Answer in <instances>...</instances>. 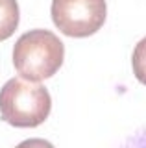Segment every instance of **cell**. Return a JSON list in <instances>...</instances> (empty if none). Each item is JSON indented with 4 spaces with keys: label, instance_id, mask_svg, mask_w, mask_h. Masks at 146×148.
<instances>
[{
    "label": "cell",
    "instance_id": "1",
    "mask_svg": "<svg viewBox=\"0 0 146 148\" xmlns=\"http://www.w3.org/2000/svg\"><path fill=\"white\" fill-rule=\"evenodd\" d=\"M65 59V46L48 30H31L19 37L13 46V65L19 78L41 83L59 71Z\"/></svg>",
    "mask_w": 146,
    "mask_h": 148
},
{
    "label": "cell",
    "instance_id": "2",
    "mask_svg": "<svg viewBox=\"0 0 146 148\" xmlns=\"http://www.w3.org/2000/svg\"><path fill=\"white\" fill-rule=\"evenodd\" d=\"M50 109V92L41 83L11 78L0 89V115L15 128L41 126L48 119Z\"/></svg>",
    "mask_w": 146,
    "mask_h": 148
},
{
    "label": "cell",
    "instance_id": "3",
    "mask_svg": "<svg viewBox=\"0 0 146 148\" xmlns=\"http://www.w3.org/2000/svg\"><path fill=\"white\" fill-rule=\"evenodd\" d=\"M52 21L68 37H89L106 22V0H52Z\"/></svg>",
    "mask_w": 146,
    "mask_h": 148
},
{
    "label": "cell",
    "instance_id": "4",
    "mask_svg": "<svg viewBox=\"0 0 146 148\" xmlns=\"http://www.w3.org/2000/svg\"><path fill=\"white\" fill-rule=\"evenodd\" d=\"M17 26H19L17 0H0V41L11 37Z\"/></svg>",
    "mask_w": 146,
    "mask_h": 148
},
{
    "label": "cell",
    "instance_id": "5",
    "mask_svg": "<svg viewBox=\"0 0 146 148\" xmlns=\"http://www.w3.org/2000/svg\"><path fill=\"white\" fill-rule=\"evenodd\" d=\"M131 67L133 74L143 85H146V37L137 43L133 50V58H131Z\"/></svg>",
    "mask_w": 146,
    "mask_h": 148
},
{
    "label": "cell",
    "instance_id": "6",
    "mask_svg": "<svg viewBox=\"0 0 146 148\" xmlns=\"http://www.w3.org/2000/svg\"><path fill=\"white\" fill-rule=\"evenodd\" d=\"M120 148H146V128L135 132L130 139H126V143Z\"/></svg>",
    "mask_w": 146,
    "mask_h": 148
},
{
    "label": "cell",
    "instance_id": "7",
    "mask_svg": "<svg viewBox=\"0 0 146 148\" xmlns=\"http://www.w3.org/2000/svg\"><path fill=\"white\" fill-rule=\"evenodd\" d=\"M15 148H54V145L44 139H28V141H22L20 145H17Z\"/></svg>",
    "mask_w": 146,
    "mask_h": 148
}]
</instances>
